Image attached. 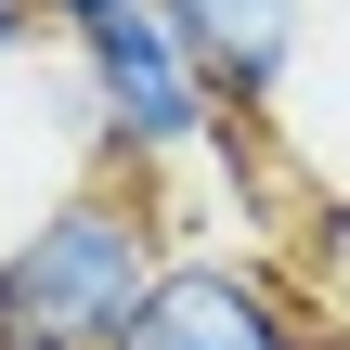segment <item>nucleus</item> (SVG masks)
Returning a JSON list of instances; mask_svg holds the SVG:
<instances>
[{
    "label": "nucleus",
    "mask_w": 350,
    "mask_h": 350,
    "mask_svg": "<svg viewBox=\"0 0 350 350\" xmlns=\"http://www.w3.org/2000/svg\"><path fill=\"white\" fill-rule=\"evenodd\" d=\"M169 260V208L143 182H65L0 247V350H104Z\"/></svg>",
    "instance_id": "1"
},
{
    "label": "nucleus",
    "mask_w": 350,
    "mask_h": 350,
    "mask_svg": "<svg viewBox=\"0 0 350 350\" xmlns=\"http://www.w3.org/2000/svg\"><path fill=\"white\" fill-rule=\"evenodd\" d=\"M65 78H78V117H91V169H104V182H143V195L182 182V169H208L221 130H247V117H221V104L182 78L169 26H156L143 0L65 26Z\"/></svg>",
    "instance_id": "2"
},
{
    "label": "nucleus",
    "mask_w": 350,
    "mask_h": 350,
    "mask_svg": "<svg viewBox=\"0 0 350 350\" xmlns=\"http://www.w3.org/2000/svg\"><path fill=\"white\" fill-rule=\"evenodd\" d=\"M312 338L325 325L273 260H156V286L104 350H312Z\"/></svg>",
    "instance_id": "3"
},
{
    "label": "nucleus",
    "mask_w": 350,
    "mask_h": 350,
    "mask_svg": "<svg viewBox=\"0 0 350 350\" xmlns=\"http://www.w3.org/2000/svg\"><path fill=\"white\" fill-rule=\"evenodd\" d=\"M143 13L169 26L182 78H195L221 117H247V130H260V104L286 91V65H299V39H312V0H143Z\"/></svg>",
    "instance_id": "4"
},
{
    "label": "nucleus",
    "mask_w": 350,
    "mask_h": 350,
    "mask_svg": "<svg viewBox=\"0 0 350 350\" xmlns=\"http://www.w3.org/2000/svg\"><path fill=\"white\" fill-rule=\"evenodd\" d=\"M52 52V26H39V0H0V78H26Z\"/></svg>",
    "instance_id": "5"
},
{
    "label": "nucleus",
    "mask_w": 350,
    "mask_h": 350,
    "mask_svg": "<svg viewBox=\"0 0 350 350\" xmlns=\"http://www.w3.org/2000/svg\"><path fill=\"white\" fill-rule=\"evenodd\" d=\"M91 13H130V0H39V26L65 39V26H91Z\"/></svg>",
    "instance_id": "6"
},
{
    "label": "nucleus",
    "mask_w": 350,
    "mask_h": 350,
    "mask_svg": "<svg viewBox=\"0 0 350 350\" xmlns=\"http://www.w3.org/2000/svg\"><path fill=\"white\" fill-rule=\"evenodd\" d=\"M312 350H350V338H312Z\"/></svg>",
    "instance_id": "7"
}]
</instances>
